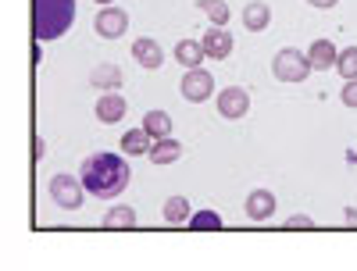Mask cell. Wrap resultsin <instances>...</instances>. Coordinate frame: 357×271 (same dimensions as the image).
Here are the masks:
<instances>
[{"mask_svg":"<svg viewBox=\"0 0 357 271\" xmlns=\"http://www.w3.org/2000/svg\"><path fill=\"white\" fill-rule=\"evenodd\" d=\"M307 4H311V8H318V11H329V8H336V4H340V0H307Z\"/></svg>","mask_w":357,"mask_h":271,"instance_id":"cell-28","label":"cell"},{"mask_svg":"<svg viewBox=\"0 0 357 271\" xmlns=\"http://www.w3.org/2000/svg\"><path fill=\"white\" fill-rule=\"evenodd\" d=\"M151 146H154V136L146 132L143 125L122 132V154L126 157H143V154H151Z\"/></svg>","mask_w":357,"mask_h":271,"instance_id":"cell-13","label":"cell"},{"mask_svg":"<svg viewBox=\"0 0 357 271\" xmlns=\"http://www.w3.org/2000/svg\"><path fill=\"white\" fill-rule=\"evenodd\" d=\"M215 100H218V114L225 118V122H240V118H247V111H250V93L243 86L222 89V93H215Z\"/></svg>","mask_w":357,"mask_h":271,"instance_id":"cell-6","label":"cell"},{"mask_svg":"<svg viewBox=\"0 0 357 271\" xmlns=\"http://www.w3.org/2000/svg\"><path fill=\"white\" fill-rule=\"evenodd\" d=\"M82 186L89 196H97V200H114L118 193H126L129 189V161H122L118 154H111V150H97V154H89L82 161Z\"/></svg>","mask_w":357,"mask_h":271,"instance_id":"cell-1","label":"cell"},{"mask_svg":"<svg viewBox=\"0 0 357 271\" xmlns=\"http://www.w3.org/2000/svg\"><path fill=\"white\" fill-rule=\"evenodd\" d=\"M178 93H183V100L190 104H204L215 97V75L207 68H186L183 82H178Z\"/></svg>","mask_w":357,"mask_h":271,"instance_id":"cell-5","label":"cell"},{"mask_svg":"<svg viewBox=\"0 0 357 271\" xmlns=\"http://www.w3.org/2000/svg\"><path fill=\"white\" fill-rule=\"evenodd\" d=\"M126 111H129V104H126V97L118 93V89H107V93L93 104L97 122H104V125H118V122L126 118Z\"/></svg>","mask_w":357,"mask_h":271,"instance_id":"cell-8","label":"cell"},{"mask_svg":"<svg viewBox=\"0 0 357 271\" xmlns=\"http://www.w3.org/2000/svg\"><path fill=\"white\" fill-rule=\"evenodd\" d=\"M47 189H50V200L61 207V210H79L82 207V193H86V186H82V178H75V175H54L50 183H47Z\"/></svg>","mask_w":357,"mask_h":271,"instance_id":"cell-4","label":"cell"},{"mask_svg":"<svg viewBox=\"0 0 357 271\" xmlns=\"http://www.w3.org/2000/svg\"><path fill=\"white\" fill-rule=\"evenodd\" d=\"M151 157L154 164H175L178 157H183V143H178L175 136H165V139H154V146H151Z\"/></svg>","mask_w":357,"mask_h":271,"instance_id":"cell-15","label":"cell"},{"mask_svg":"<svg viewBox=\"0 0 357 271\" xmlns=\"http://www.w3.org/2000/svg\"><path fill=\"white\" fill-rule=\"evenodd\" d=\"M132 61L146 72H154V68L165 65V50L154 36H139V40H132Z\"/></svg>","mask_w":357,"mask_h":271,"instance_id":"cell-9","label":"cell"},{"mask_svg":"<svg viewBox=\"0 0 357 271\" xmlns=\"http://www.w3.org/2000/svg\"><path fill=\"white\" fill-rule=\"evenodd\" d=\"M343 225L347 229H357V207H343Z\"/></svg>","mask_w":357,"mask_h":271,"instance_id":"cell-27","label":"cell"},{"mask_svg":"<svg viewBox=\"0 0 357 271\" xmlns=\"http://www.w3.org/2000/svg\"><path fill=\"white\" fill-rule=\"evenodd\" d=\"M172 57L183 68H200V61L207 57V50H204V43L200 40H178L175 43V50H172Z\"/></svg>","mask_w":357,"mask_h":271,"instance_id":"cell-14","label":"cell"},{"mask_svg":"<svg viewBox=\"0 0 357 271\" xmlns=\"http://www.w3.org/2000/svg\"><path fill=\"white\" fill-rule=\"evenodd\" d=\"M340 100H343V107H357V79H343Z\"/></svg>","mask_w":357,"mask_h":271,"instance_id":"cell-24","label":"cell"},{"mask_svg":"<svg viewBox=\"0 0 357 271\" xmlns=\"http://www.w3.org/2000/svg\"><path fill=\"white\" fill-rule=\"evenodd\" d=\"M33 146H36V164H40V161L47 157V139H43V136L36 132V136H33Z\"/></svg>","mask_w":357,"mask_h":271,"instance_id":"cell-26","label":"cell"},{"mask_svg":"<svg viewBox=\"0 0 357 271\" xmlns=\"http://www.w3.org/2000/svg\"><path fill=\"white\" fill-rule=\"evenodd\" d=\"M100 225L104 229H136V210L129 203H118V207H111L107 215L100 218Z\"/></svg>","mask_w":357,"mask_h":271,"instance_id":"cell-19","label":"cell"},{"mask_svg":"<svg viewBox=\"0 0 357 271\" xmlns=\"http://www.w3.org/2000/svg\"><path fill=\"white\" fill-rule=\"evenodd\" d=\"M286 229H296V232H311V229H314V218H307V215H293V218H286Z\"/></svg>","mask_w":357,"mask_h":271,"instance_id":"cell-25","label":"cell"},{"mask_svg":"<svg viewBox=\"0 0 357 271\" xmlns=\"http://www.w3.org/2000/svg\"><path fill=\"white\" fill-rule=\"evenodd\" d=\"M243 25L250 29V33H264V29L272 25V8H268L264 0H250V4L243 8Z\"/></svg>","mask_w":357,"mask_h":271,"instance_id":"cell-16","label":"cell"},{"mask_svg":"<svg viewBox=\"0 0 357 271\" xmlns=\"http://www.w3.org/2000/svg\"><path fill=\"white\" fill-rule=\"evenodd\" d=\"M122 82H126V75H122V68L118 65H97L93 72H89V86H97V89H122Z\"/></svg>","mask_w":357,"mask_h":271,"instance_id":"cell-17","label":"cell"},{"mask_svg":"<svg viewBox=\"0 0 357 271\" xmlns=\"http://www.w3.org/2000/svg\"><path fill=\"white\" fill-rule=\"evenodd\" d=\"M143 129L151 132L154 139H165V136H172V118L165 111H146L143 114Z\"/></svg>","mask_w":357,"mask_h":271,"instance_id":"cell-21","label":"cell"},{"mask_svg":"<svg viewBox=\"0 0 357 271\" xmlns=\"http://www.w3.org/2000/svg\"><path fill=\"white\" fill-rule=\"evenodd\" d=\"M200 43H204V50H207V57H215V61H225V57L232 54V33L225 25H211L207 33L200 36Z\"/></svg>","mask_w":357,"mask_h":271,"instance_id":"cell-10","label":"cell"},{"mask_svg":"<svg viewBox=\"0 0 357 271\" xmlns=\"http://www.w3.org/2000/svg\"><path fill=\"white\" fill-rule=\"evenodd\" d=\"M186 225H190L193 232H222V229H225V222H222L218 210H197V215H190Z\"/></svg>","mask_w":357,"mask_h":271,"instance_id":"cell-20","label":"cell"},{"mask_svg":"<svg viewBox=\"0 0 357 271\" xmlns=\"http://www.w3.org/2000/svg\"><path fill=\"white\" fill-rule=\"evenodd\" d=\"M272 75L279 79V82H304L307 75H311V61H307V54H301V50H279L275 57H272Z\"/></svg>","mask_w":357,"mask_h":271,"instance_id":"cell-3","label":"cell"},{"mask_svg":"<svg viewBox=\"0 0 357 271\" xmlns=\"http://www.w3.org/2000/svg\"><path fill=\"white\" fill-rule=\"evenodd\" d=\"M336 57H340V47H336L333 40H314V43L307 47V61H311L314 72H329V68H336Z\"/></svg>","mask_w":357,"mask_h":271,"instance_id":"cell-12","label":"cell"},{"mask_svg":"<svg viewBox=\"0 0 357 271\" xmlns=\"http://www.w3.org/2000/svg\"><path fill=\"white\" fill-rule=\"evenodd\" d=\"M75 22V0H33V33L40 43L61 40Z\"/></svg>","mask_w":357,"mask_h":271,"instance_id":"cell-2","label":"cell"},{"mask_svg":"<svg viewBox=\"0 0 357 271\" xmlns=\"http://www.w3.org/2000/svg\"><path fill=\"white\" fill-rule=\"evenodd\" d=\"M93 29H97V36H104V40H122V36L129 33V15H126L122 8L107 4V8L97 11Z\"/></svg>","mask_w":357,"mask_h":271,"instance_id":"cell-7","label":"cell"},{"mask_svg":"<svg viewBox=\"0 0 357 271\" xmlns=\"http://www.w3.org/2000/svg\"><path fill=\"white\" fill-rule=\"evenodd\" d=\"M97 4H100V8H107V4H114V0H97Z\"/></svg>","mask_w":357,"mask_h":271,"instance_id":"cell-29","label":"cell"},{"mask_svg":"<svg viewBox=\"0 0 357 271\" xmlns=\"http://www.w3.org/2000/svg\"><path fill=\"white\" fill-rule=\"evenodd\" d=\"M336 72L343 79H357V47H343L336 57Z\"/></svg>","mask_w":357,"mask_h":271,"instance_id":"cell-23","label":"cell"},{"mask_svg":"<svg viewBox=\"0 0 357 271\" xmlns=\"http://www.w3.org/2000/svg\"><path fill=\"white\" fill-rule=\"evenodd\" d=\"M200 15L211 22V25H229V18H232V11H229V4L225 0H200Z\"/></svg>","mask_w":357,"mask_h":271,"instance_id":"cell-22","label":"cell"},{"mask_svg":"<svg viewBox=\"0 0 357 271\" xmlns=\"http://www.w3.org/2000/svg\"><path fill=\"white\" fill-rule=\"evenodd\" d=\"M243 210H247L250 222H268V218L275 215V193L272 189H250Z\"/></svg>","mask_w":357,"mask_h":271,"instance_id":"cell-11","label":"cell"},{"mask_svg":"<svg viewBox=\"0 0 357 271\" xmlns=\"http://www.w3.org/2000/svg\"><path fill=\"white\" fill-rule=\"evenodd\" d=\"M161 215H165L168 225H186L193 210H190V200H186V196H168L165 207H161Z\"/></svg>","mask_w":357,"mask_h":271,"instance_id":"cell-18","label":"cell"}]
</instances>
